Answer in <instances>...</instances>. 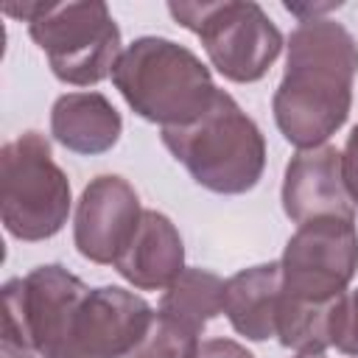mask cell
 I'll return each mask as SVG.
<instances>
[{"label": "cell", "instance_id": "cell-1", "mask_svg": "<svg viewBox=\"0 0 358 358\" xmlns=\"http://www.w3.org/2000/svg\"><path fill=\"white\" fill-rule=\"evenodd\" d=\"M285 48V73L271 101L277 129L299 151L324 145L350 115L358 45L341 22L308 17Z\"/></svg>", "mask_w": 358, "mask_h": 358}, {"label": "cell", "instance_id": "cell-2", "mask_svg": "<svg viewBox=\"0 0 358 358\" xmlns=\"http://www.w3.org/2000/svg\"><path fill=\"white\" fill-rule=\"evenodd\" d=\"M112 84L134 115L159 129L193 123L218 92L210 67L190 48L165 36H140L126 45Z\"/></svg>", "mask_w": 358, "mask_h": 358}, {"label": "cell", "instance_id": "cell-3", "mask_svg": "<svg viewBox=\"0 0 358 358\" xmlns=\"http://www.w3.org/2000/svg\"><path fill=\"white\" fill-rule=\"evenodd\" d=\"M162 143L193 182L221 196L252 190L266 168L263 131L224 90L193 123L162 129Z\"/></svg>", "mask_w": 358, "mask_h": 358}, {"label": "cell", "instance_id": "cell-4", "mask_svg": "<svg viewBox=\"0 0 358 358\" xmlns=\"http://www.w3.org/2000/svg\"><path fill=\"white\" fill-rule=\"evenodd\" d=\"M6 14L28 22L31 39L48 56L53 76L73 87H92L112 76L123 48L106 3H22Z\"/></svg>", "mask_w": 358, "mask_h": 358}, {"label": "cell", "instance_id": "cell-5", "mask_svg": "<svg viewBox=\"0 0 358 358\" xmlns=\"http://www.w3.org/2000/svg\"><path fill=\"white\" fill-rule=\"evenodd\" d=\"M0 215L11 238L48 241L67 224L70 179L56 165L50 143L39 131H25L0 151Z\"/></svg>", "mask_w": 358, "mask_h": 358}, {"label": "cell", "instance_id": "cell-6", "mask_svg": "<svg viewBox=\"0 0 358 358\" xmlns=\"http://www.w3.org/2000/svg\"><path fill=\"white\" fill-rule=\"evenodd\" d=\"M171 17L193 31L210 64L235 84L260 81L282 50V34L252 0L168 3Z\"/></svg>", "mask_w": 358, "mask_h": 358}, {"label": "cell", "instance_id": "cell-7", "mask_svg": "<svg viewBox=\"0 0 358 358\" xmlns=\"http://www.w3.org/2000/svg\"><path fill=\"white\" fill-rule=\"evenodd\" d=\"M87 294V282L59 263L36 266L25 277L8 280L3 285L0 341L39 352L45 358L62 338L67 322Z\"/></svg>", "mask_w": 358, "mask_h": 358}, {"label": "cell", "instance_id": "cell-8", "mask_svg": "<svg viewBox=\"0 0 358 358\" xmlns=\"http://www.w3.org/2000/svg\"><path fill=\"white\" fill-rule=\"evenodd\" d=\"M282 294L302 302H330L358 271V229L350 218H313L296 227L282 257Z\"/></svg>", "mask_w": 358, "mask_h": 358}, {"label": "cell", "instance_id": "cell-9", "mask_svg": "<svg viewBox=\"0 0 358 358\" xmlns=\"http://www.w3.org/2000/svg\"><path fill=\"white\" fill-rule=\"evenodd\" d=\"M151 316V305L134 291L120 285L90 288L45 358H126Z\"/></svg>", "mask_w": 358, "mask_h": 358}, {"label": "cell", "instance_id": "cell-10", "mask_svg": "<svg viewBox=\"0 0 358 358\" xmlns=\"http://www.w3.org/2000/svg\"><path fill=\"white\" fill-rule=\"evenodd\" d=\"M143 215L137 190L117 173H101L81 190L73 215V243L81 257L115 266Z\"/></svg>", "mask_w": 358, "mask_h": 358}, {"label": "cell", "instance_id": "cell-11", "mask_svg": "<svg viewBox=\"0 0 358 358\" xmlns=\"http://www.w3.org/2000/svg\"><path fill=\"white\" fill-rule=\"evenodd\" d=\"M282 213L299 227L313 218L355 221V201L344 185L341 151L336 145L302 148L291 157L282 176Z\"/></svg>", "mask_w": 358, "mask_h": 358}, {"label": "cell", "instance_id": "cell-12", "mask_svg": "<svg viewBox=\"0 0 358 358\" xmlns=\"http://www.w3.org/2000/svg\"><path fill=\"white\" fill-rule=\"evenodd\" d=\"M115 271L140 291H165L185 271V243L165 213L143 210Z\"/></svg>", "mask_w": 358, "mask_h": 358}, {"label": "cell", "instance_id": "cell-13", "mask_svg": "<svg viewBox=\"0 0 358 358\" xmlns=\"http://www.w3.org/2000/svg\"><path fill=\"white\" fill-rule=\"evenodd\" d=\"M282 299L280 260L241 268L224 280V316L232 330L249 341H266L277 336V313Z\"/></svg>", "mask_w": 358, "mask_h": 358}, {"label": "cell", "instance_id": "cell-14", "mask_svg": "<svg viewBox=\"0 0 358 358\" xmlns=\"http://www.w3.org/2000/svg\"><path fill=\"white\" fill-rule=\"evenodd\" d=\"M123 131L120 112L103 92H64L50 109V134L73 154L95 157L109 151Z\"/></svg>", "mask_w": 358, "mask_h": 358}, {"label": "cell", "instance_id": "cell-15", "mask_svg": "<svg viewBox=\"0 0 358 358\" xmlns=\"http://www.w3.org/2000/svg\"><path fill=\"white\" fill-rule=\"evenodd\" d=\"M159 310L201 333L224 310V280L210 268L190 266L162 291Z\"/></svg>", "mask_w": 358, "mask_h": 358}, {"label": "cell", "instance_id": "cell-16", "mask_svg": "<svg viewBox=\"0 0 358 358\" xmlns=\"http://www.w3.org/2000/svg\"><path fill=\"white\" fill-rule=\"evenodd\" d=\"M336 299L302 302L282 294L280 313H277L280 344L294 350L296 355H324L330 350V322H333Z\"/></svg>", "mask_w": 358, "mask_h": 358}, {"label": "cell", "instance_id": "cell-17", "mask_svg": "<svg viewBox=\"0 0 358 358\" xmlns=\"http://www.w3.org/2000/svg\"><path fill=\"white\" fill-rule=\"evenodd\" d=\"M199 347H201L199 330L157 310L151 316L143 338L129 350L126 358H196Z\"/></svg>", "mask_w": 358, "mask_h": 358}, {"label": "cell", "instance_id": "cell-18", "mask_svg": "<svg viewBox=\"0 0 358 358\" xmlns=\"http://www.w3.org/2000/svg\"><path fill=\"white\" fill-rule=\"evenodd\" d=\"M330 347H336L341 355L358 358V288L344 291L336 299L330 322Z\"/></svg>", "mask_w": 358, "mask_h": 358}, {"label": "cell", "instance_id": "cell-19", "mask_svg": "<svg viewBox=\"0 0 358 358\" xmlns=\"http://www.w3.org/2000/svg\"><path fill=\"white\" fill-rule=\"evenodd\" d=\"M341 171H344V185L358 207V126H352V131L347 134V143L341 151Z\"/></svg>", "mask_w": 358, "mask_h": 358}, {"label": "cell", "instance_id": "cell-20", "mask_svg": "<svg viewBox=\"0 0 358 358\" xmlns=\"http://www.w3.org/2000/svg\"><path fill=\"white\" fill-rule=\"evenodd\" d=\"M196 358H255V355L232 338H207L201 341Z\"/></svg>", "mask_w": 358, "mask_h": 358}, {"label": "cell", "instance_id": "cell-21", "mask_svg": "<svg viewBox=\"0 0 358 358\" xmlns=\"http://www.w3.org/2000/svg\"><path fill=\"white\" fill-rule=\"evenodd\" d=\"M0 358H34L31 350H22V347H14L8 341H0Z\"/></svg>", "mask_w": 358, "mask_h": 358}, {"label": "cell", "instance_id": "cell-22", "mask_svg": "<svg viewBox=\"0 0 358 358\" xmlns=\"http://www.w3.org/2000/svg\"><path fill=\"white\" fill-rule=\"evenodd\" d=\"M296 358H324V355H296Z\"/></svg>", "mask_w": 358, "mask_h": 358}]
</instances>
